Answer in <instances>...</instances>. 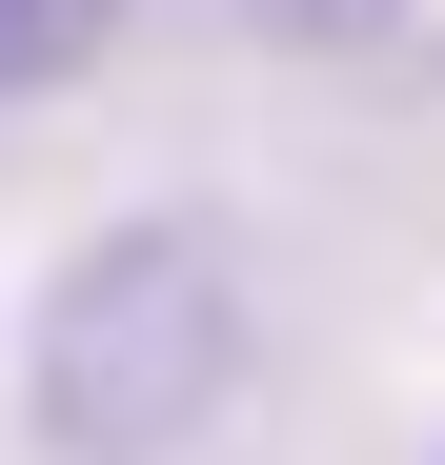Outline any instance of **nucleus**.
<instances>
[{
    "label": "nucleus",
    "instance_id": "f257e3e1",
    "mask_svg": "<svg viewBox=\"0 0 445 465\" xmlns=\"http://www.w3.org/2000/svg\"><path fill=\"white\" fill-rule=\"evenodd\" d=\"M263 364V303L222 223H102L82 263L41 283V344H21V425L61 465H183Z\"/></svg>",
    "mask_w": 445,
    "mask_h": 465
},
{
    "label": "nucleus",
    "instance_id": "f03ea898",
    "mask_svg": "<svg viewBox=\"0 0 445 465\" xmlns=\"http://www.w3.org/2000/svg\"><path fill=\"white\" fill-rule=\"evenodd\" d=\"M102 41H122V0H0V102H61V82H102Z\"/></svg>",
    "mask_w": 445,
    "mask_h": 465
},
{
    "label": "nucleus",
    "instance_id": "7ed1b4c3",
    "mask_svg": "<svg viewBox=\"0 0 445 465\" xmlns=\"http://www.w3.org/2000/svg\"><path fill=\"white\" fill-rule=\"evenodd\" d=\"M243 21H263V41H385L405 0H243Z\"/></svg>",
    "mask_w": 445,
    "mask_h": 465
}]
</instances>
